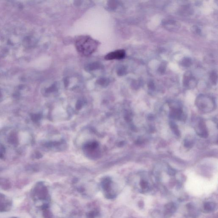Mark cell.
I'll return each instance as SVG.
<instances>
[{"instance_id": "6da1fadb", "label": "cell", "mask_w": 218, "mask_h": 218, "mask_svg": "<svg viewBox=\"0 0 218 218\" xmlns=\"http://www.w3.org/2000/svg\"><path fill=\"white\" fill-rule=\"evenodd\" d=\"M77 51L82 55L88 56L91 55L97 49L98 43L96 41L87 36H82L76 41Z\"/></svg>"}, {"instance_id": "ba28073f", "label": "cell", "mask_w": 218, "mask_h": 218, "mask_svg": "<svg viewBox=\"0 0 218 218\" xmlns=\"http://www.w3.org/2000/svg\"></svg>"}, {"instance_id": "52a82bcc", "label": "cell", "mask_w": 218, "mask_h": 218, "mask_svg": "<svg viewBox=\"0 0 218 218\" xmlns=\"http://www.w3.org/2000/svg\"><path fill=\"white\" fill-rule=\"evenodd\" d=\"M184 145L186 148H191L192 146L193 145V144L192 142V141L186 140H185V141H184Z\"/></svg>"}, {"instance_id": "277c9868", "label": "cell", "mask_w": 218, "mask_h": 218, "mask_svg": "<svg viewBox=\"0 0 218 218\" xmlns=\"http://www.w3.org/2000/svg\"><path fill=\"white\" fill-rule=\"evenodd\" d=\"M182 112V110L181 107H171L170 116L172 118L176 119H180Z\"/></svg>"}, {"instance_id": "8992f818", "label": "cell", "mask_w": 218, "mask_h": 218, "mask_svg": "<svg viewBox=\"0 0 218 218\" xmlns=\"http://www.w3.org/2000/svg\"><path fill=\"white\" fill-rule=\"evenodd\" d=\"M170 126H171V128L172 129V131H173L175 134L177 136H179L180 135V132H179V130H178V127L177 126L176 124H175L173 122H171L170 123Z\"/></svg>"}, {"instance_id": "5b68a950", "label": "cell", "mask_w": 218, "mask_h": 218, "mask_svg": "<svg viewBox=\"0 0 218 218\" xmlns=\"http://www.w3.org/2000/svg\"><path fill=\"white\" fill-rule=\"evenodd\" d=\"M4 196L0 194V211L3 212L6 211V205L4 203Z\"/></svg>"}, {"instance_id": "7a4b0ae2", "label": "cell", "mask_w": 218, "mask_h": 218, "mask_svg": "<svg viewBox=\"0 0 218 218\" xmlns=\"http://www.w3.org/2000/svg\"><path fill=\"white\" fill-rule=\"evenodd\" d=\"M125 52L122 50H118L110 52L105 57L107 60H112L114 59H122L125 57Z\"/></svg>"}, {"instance_id": "3957f363", "label": "cell", "mask_w": 218, "mask_h": 218, "mask_svg": "<svg viewBox=\"0 0 218 218\" xmlns=\"http://www.w3.org/2000/svg\"><path fill=\"white\" fill-rule=\"evenodd\" d=\"M196 132L199 135L204 138H207L208 135L206 125L204 122L202 121H200V122H199Z\"/></svg>"}]
</instances>
